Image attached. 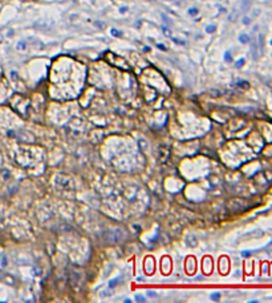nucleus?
<instances>
[{"label": "nucleus", "instance_id": "nucleus-8", "mask_svg": "<svg viewBox=\"0 0 272 303\" xmlns=\"http://www.w3.org/2000/svg\"><path fill=\"white\" fill-rule=\"evenodd\" d=\"M162 31H163V33L166 35V36H169V37H171V31L169 29V28H166V27H162Z\"/></svg>", "mask_w": 272, "mask_h": 303}, {"label": "nucleus", "instance_id": "nucleus-7", "mask_svg": "<svg viewBox=\"0 0 272 303\" xmlns=\"http://www.w3.org/2000/svg\"><path fill=\"white\" fill-rule=\"evenodd\" d=\"M198 12H199V11H198V8H195V7L189 8V15H190V16H195Z\"/></svg>", "mask_w": 272, "mask_h": 303}, {"label": "nucleus", "instance_id": "nucleus-3", "mask_svg": "<svg viewBox=\"0 0 272 303\" xmlns=\"http://www.w3.org/2000/svg\"><path fill=\"white\" fill-rule=\"evenodd\" d=\"M251 4H252V0H242V12L248 11Z\"/></svg>", "mask_w": 272, "mask_h": 303}, {"label": "nucleus", "instance_id": "nucleus-19", "mask_svg": "<svg viewBox=\"0 0 272 303\" xmlns=\"http://www.w3.org/2000/svg\"><path fill=\"white\" fill-rule=\"evenodd\" d=\"M173 41L174 43H178V44H185L183 40H178V39H173Z\"/></svg>", "mask_w": 272, "mask_h": 303}, {"label": "nucleus", "instance_id": "nucleus-10", "mask_svg": "<svg viewBox=\"0 0 272 303\" xmlns=\"http://www.w3.org/2000/svg\"><path fill=\"white\" fill-rule=\"evenodd\" d=\"M224 59H226V61H232V56H231V53L228 51L224 53Z\"/></svg>", "mask_w": 272, "mask_h": 303}, {"label": "nucleus", "instance_id": "nucleus-22", "mask_svg": "<svg viewBox=\"0 0 272 303\" xmlns=\"http://www.w3.org/2000/svg\"><path fill=\"white\" fill-rule=\"evenodd\" d=\"M128 10V8L126 7H121V8H119V12H125V11H126Z\"/></svg>", "mask_w": 272, "mask_h": 303}, {"label": "nucleus", "instance_id": "nucleus-2", "mask_svg": "<svg viewBox=\"0 0 272 303\" xmlns=\"http://www.w3.org/2000/svg\"><path fill=\"white\" fill-rule=\"evenodd\" d=\"M263 48H264V39H263V33L257 35V49L260 53H263Z\"/></svg>", "mask_w": 272, "mask_h": 303}, {"label": "nucleus", "instance_id": "nucleus-17", "mask_svg": "<svg viewBox=\"0 0 272 303\" xmlns=\"http://www.w3.org/2000/svg\"><path fill=\"white\" fill-rule=\"evenodd\" d=\"M157 48H159L161 51H167V48L163 45V44H157Z\"/></svg>", "mask_w": 272, "mask_h": 303}, {"label": "nucleus", "instance_id": "nucleus-13", "mask_svg": "<svg viewBox=\"0 0 272 303\" xmlns=\"http://www.w3.org/2000/svg\"><path fill=\"white\" fill-rule=\"evenodd\" d=\"M162 19H163V21H165V23H167L169 25H171V21L169 20V17H166V15H163V13H162Z\"/></svg>", "mask_w": 272, "mask_h": 303}, {"label": "nucleus", "instance_id": "nucleus-12", "mask_svg": "<svg viewBox=\"0 0 272 303\" xmlns=\"http://www.w3.org/2000/svg\"><path fill=\"white\" fill-rule=\"evenodd\" d=\"M238 85H239V87H244V88L247 89V88L249 87V84H248V83H244V81H239V83H238Z\"/></svg>", "mask_w": 272, "mask_h": 303}, {"label": "nucleus", "instance_id": "nucleus-11", "mask_svg": "<svg viewBox=\"0 0 272 303\" xmlns=\"http://www.w3.org/2000/svg\"><path fill=\"white\" fill-rule=\"evenodd\" d=\"M111 35H113V36H121L122 32L118 29H111Z\"/></svg>", "mask_w": 272, "mask_h": 303}, {"label": "nucleus", "instance_id": "nucleus-20", "mask_svg": "<svg viewBox=\"0 0 272 303\" xmlns=\"http://www.w3.org/2000/svg\"><path fill=\"white\" fill-rule=\"evenodd\" d=\"M148 295H149V297H153V298H154V297H157V294H155L154 291H149V292H148Z\"/></svg>", "mask_w": 272, "mask_h": 303}, {"label": "nucleus", "instance_id": "nucleus-14", "mask_svg": "<svg viewBox=\"0 0 272 303\" xmlns=\"http://www.w3.org/2000/svg\"><path fill=\"white\" fill-rule=\"evenodd\" d=\"M136 301H138V302H145L146 298L145 297H141V295H136Z\"/></svg>", "mask_w": 272, "mask_h": 303}, {"label": "nucleus", "instance_id": "nucleus-6", "mask_svg": "<svg viewBox=\"0 0 272 303\" xmlns=\"http://www.w3.org/2000/svg\"><path fill=\"white\" fill-rule=\"evenodd\" d=\"M25 48H27V40L19 41V44H17V49H25Z\"/></svg>", "mask_w": 272, "mask_h": 303}, {"label": "nucleus", "instance_id": "nucleus-1", "mask_svg": "<svg viewBox=\"0 0 272 303\" xmlns=\"http://www.w3.org/2000/svg\"><path fill=\"white\" fill-rule=\"evenodd\" d=\"M126 237V233L122 229H110L102 233V241L106 243H117Z\"/></svg>", "mask_w": 272, "mask_h": 303}, {"label": "nucleus", "instance_id": "nucleus-4", "mask_svg": "<svg viewBox=\"0 0 272 303\" xmlns=\"http://www.w3.org/2000/svg\"><path fill=\"white\" fill-rule=\"evenodd\" d=\"M251 55H252V57H253V60H257V57H259V53H257V45L255 44V41H252Z\"/></svg>", "mask_w": 272, "mask_h": 303}, {"label": "nucleus", "instance_id": "nucleus-21", "mask_svg": "<svg viewBox=\"0 0 272 303\" xmlns=\"http://www.w3.org/2000/svg\"><path fill=\"white\" fill-rule=\"evenodd\" d=\"M249 254H251V253H249V251H244V253H242V255H243V257H248V255H249Z\"/></svg>", "mask_w": 272, "mask_h": 303}, {"label": "nucleus", "instance_id": "nucleus-18", "mask_svg": "<svg viewBox=\"0 0 272 303\" xmlns=\"http://www.w3.org/2000/svg\"><path fill=\"white\" fill-rule=\"evenodd\" d=\"M249 21H251V19H249V17H243V23L244 24H249Z\"/></svg>", "mask_w": 272, "mask_h": 303}, {"label": "nucleus", "instance_id": "nucleus-9", "mask_svg": "<svg viewBox=\"0 0 272 303\" xmlns=\"http://www.w3.org/2000/svg\"><path fill=\"white\" fill-rule=\"evenodd\" d=\"M215 25H208L207 28H206V32H208V33H212V32H215Z\"/></svg>", "mask_w": 272, "mask_h": 303}, {"label": "nucleus", "instance_id": "nucleus-15", "mask_svg": "<svg viewBox=\"0 0 272 303\" xmlns=\"http://www.w3.org/2000/svg\"><path fill=\"white\" fill-rule=\"evenodd\" d=\"M211 299H219L220 298V292H216V294H212V295L210 297Z\"/></svg>", "mask_w": 272, "mask_h": 303}, {"label": "nucleus", "instance_id": "nucleus-5", "mask_svg": "<svg viewBox=\"0 0 272 303\" xmlns=\"http://www.w3.org/2000/svg\"><path fill=\"white\" fill-rule=\"evenodd\" d=\"M249 40H251V39H249L248 35H240V36H239V41L242 43V44H247V43H249Z\"/></svg>", "mask_w": 272, "mask_h": 303}, {"label": "nucleus", "instance_id": "nucleus-16", "mask_svg": "<svg viewBox=\"0 0 272 303\" xmlns=\"http://www.w3.org/2000/svg\"><path fill=\"white\" fill-rule=\"evenodd\" d=\"M243 64H244V59H240L239 61H236V64H235V65H236V66H238V68H239V66H242Z\"/></svg>", "mask_w": 272, "mask_h": 303}]
</instances>
